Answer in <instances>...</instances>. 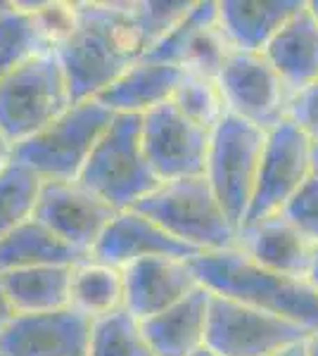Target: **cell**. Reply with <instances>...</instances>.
I'll return each mask as SVG.
<instances>
[{
  "mask_svg": "<svg viewBox=\"0 0 318 356\" xmlns=\"http://www.w3.org/2000/svg\"><path fill=\"white\" fill-rule=\"evenodd\" d=\"M74 29L55 48L72 100L100 95L145 55L136 3H74Z\"/></svg>",
  "mask_w": 318,
  "mask_h": 356,
  "instance_id": "cell-1",
  "label": "cell"
},
{
  "mask_svg": "<svg viewBox=\"0 0 318 356\" xmlns=\"http://www.w3.org/2000/svg\"><path fill=\"white\" fill-rule=\"evenodd\" d=\"M190 266L209 292L276 314L318 335V292L306 278L266 271L240 247L202 252L190 259Z\"/></svg>",
  "mask_w": 318,
  "mask_h": 356,
  "instance_id": "cell-2",
  "label": "cell"
},
{
  "mask_svg": "<svg viewBox=\"0 0 318 356\" xmlns=\"http://www.w3.org/2000/svg\"><path fill=\"white\" fill-rule=\"evenodd\" d=\"M133 209L200 254L238 247L240 228L228 219L207 176L159 183Z\"/></svg>",
  "mask_w": 318,
  "mask_h": 356,
  "instance_id": "cell-3",
  "label": "cell"
},
{
  "mask_svg": "<svg viewBox=\"0 0 318 356\" xmlns=\"http://www.w3.org/2000/svg\"><path fill=\"white\" fill-rule=\"evenodd\" d=\"M74 105L55 50L0 76V136L10 147L29 140Z\"/></svg>",
  "mask_w": 318,
  "mask_h": 356,
  "instance_id": "cell-4",
  "label": "cell"
},
{
  "mask_svg": "<svg viewBox=\"0 0 318 356\" xmlns=\"http://www.w3.org/2000/svg\"><path fill=\"white\" fill-rule=\"evenodd\" d=\"M77 181L117 211L133 209L159 186L143 150L138 114H114Z\"/></svg>",
  "mask_w": 318,
  "mask_h": 356,
  "instance_id": "cell-5",
  "label": "cell"
},
{
  "mask_svg": "<svg viewBox=\"0 0 318 356\" xmlns=\"http://www.w3.org/2000/svg\"><path fill=\"white\" fill-rule=\"evenodd\" d=\"M112 119L114 112L97 97L74 102L40 134L13 147L10 157L33 169L43 181H77Z\"/></svg>",
  "mask_w": 318,
  "mask_h": 356,
  "instance_id": "cell-6",
  "label": "cell"
},
{
  "mask_svg": "<svg viewBox=\"0 0 318 356\" xmlns=\"http://www.w3.org/2000/svg\"><path fill=\"white\" fill-rule=\"evenodd\" d=\"M264 140V129L235 114H225L212 129L205 176L228 219L238 228H242L250 211Z\"/></svg>",
  "mask_w": 318,
  "mask_h": 356,
  "instance_id": "cell-7",
  "label": "cell"
},
{
  "mask_svg": "<svg viewBox=\"0 0 318 356\" xmlns=\"http://www.w3.org/2000/svg\"><path fill=\"white\" fill-rule=\"evenodd\" d=\"M309 337L311 332L292 321L212 292L205 344L216 354L269 356Z\"/></svg>",
  "mask_w": 318,
  "mask_h": 356,
  "instance_id": "cell-8",
  "label": "cell"
},
{
  "mask_svg": "<svg viewBox=\"0 0 318 356\" xmlns=\"http://www.w3.org/2000/svg\"><path fill=\"white\" fill-rule=\"evenodd\" d=\"M311 171H314V145L290 119L266 131L257 183L242 228L266 216L280 214L292 195L311 176Z\"/></svg>",
  "mask_w": 318,
  "mask_h": 356,
  "instance_id": "cell-9",
  "label": "cell"
},
{
  "mask_svg": "<svg viewBox=\"0 0 318 356\" xmlns=\"http://www.w3.org/2000/svg\"><path fill=\"white\" fill-rule=\"evenodd\" d=\"M216 81L228 114H235L264 131L287 119L292 90L264 53L233 50Z\"/></svg>",
  "mask_w": 318,
  "mask_h": 356,
  "instance_id": "cell-10",
  "label": "cell"
},
{
  "mask_svg": "<svg viewBox=\"0 0 318 356\" xmlns=\"http://www.w3.org/2000/svg\"><path fill=\"white\" fill-rule=\"evenodd\" d=\"M141 138L159 183L205 176L212 131L188 119L171 102L143 114Z\"/></svg>",
  "mask_w": 318,
  "mask_h": 356,
  "instance_id": "cell-11",
  "label": "cell"
},
{
  "mask_svg": "<svg viewBox=\"0 0 318 356\" xmlns=\"http://www.w3.org/2000/svg\"><path fill=\"white\" fill-rule=\"evenodd\" d=\"M119 211L81 181H43L33 219L81 254L90 250Z\"/></svg>",
  "mask_w": 318,
  "mask_h": 356,
  "instance_id": "cell-12",
  "label": "cell"
},
{
  "mask_svg": "<svg viewBox=\"0 0 318 356\" xmlns=\"http://www.w3.org/2000/svg\"><path fill=\"white\" fill-rule=\"evenodd\" d=\"M90 323L74 307L17 314L0 332V356H86Z\"/></svg>",
  "mask_w": 318,
  "mask_h": 356,
  "instance_id": "cell-13",
  "label": "cell"
},
{
  "mask_svg": "<svg viewBox=\"0 0 318 356\" xmlns=\"http://www.w3.org/2000/svg\"><path fill=\"white\" fill-rule=\"evenodd\" d=\"M124 271V309L145 321L188 297L200 280L190 259L178 257H148L121 268Z\"/></svg>",
  "mask_w": 318,
  "mask_h": 356,
  "instance_id": "cell-14",
  "label": "cell"
},
{
  "mask_svg": "<svg viewBox=\"0 0 318 356\" xmlns=\"http://www.w3.org/2000/svg\"><path fill=\"white\" fill-rule=\"evenodd\" d=\"M200 252L169 235L159 223L148 219L138 209H124L112 219L100 240L90 250V259L124 268L148 257H178L193 259Z\"/></svg>",
  "mask_w": 318,
  "mask_h": 356,
  "instance_id": "cell-15",
  "label": "cell"
},
{
  "mask_svg": "<svg viewBox=\"0 0 318 356\" xmlns=\"http://www.w3.org/2000/svg\"><path fill=\"white\" fill-rule=\"evenodd\" d=\"M238 247L266 271L306 278L314 257V243L299 233L283 214L240 228Z\"/></svg>",
  "mask_w": 318,
  "mask_h": 356,
  "instance_id": "cell-16",
  "label": "cell"
},
{
  "mask_svg": "<svg viewBox=\"0 0 318 356\" xmlns=\"http://www.w3.org/2000/svg\"><path fill=\"white\" fill-rule=\"evenodd\" d=\"M212 292L200 285L164 312L141 321L154 356H190L207 340Z\"/></svg>",
  "mask_w": 318,
  "mask_h": 356,
  "instance_id": "cell-17",
  "label": "cell"
},
{
  "mask_svg": "<svg viewBox=\"0 0 318 356\" xmlns=\"http://www.w3.org/2000/svg\"><path fill=\"white\" fill-rule=\"evenodd\" d=\"M304 0H218L216 22L230 48L242 53H264Z\"/></svg>",
  "mask_w": 318,
  "mask_h": 356,
  "instance_id": "cell-18",
  "label": "cell"
},
{
  "mask_svg": "<svg viewBox=\"0 0 318 356\" xmlns=\"http://www.w3.org/2000/svg\"><path fill=\"white\" fill-rule=\"evenodd\" d=\"M181 76V67L141 57L136 65H131L117 81L107 86L95 97L114 114H138V117H143L145 112L171 100Z\"/></svg>",
  "mask_w": 318,
  "mask_h": 356,
  "instance_id": "cell-19",
  "label": "cell"
},
{
  "mask_svg": "<svg viewBox=\"0 0 318 356\" xmlns=\"http://www.w3.org/2000/svg\"><path fill=\"white\" fill-rule=\"evenodd\" d=\"M264 57L292 93L318 81V19L306 0L271 38L264 48Z\"/></svg>",
  "mask_w": 318,
  "mask_h": 356,
  "instance_id": "cell-20",
  "label": "cell"
},
{
  "mask_svg": "<svg viewBox=\"0 0 318 356\" xmlns=\"http://www.w3.org/2000/svg\"><path fill=\"white\" fill-rule=\"evenodd\" d=\"M88 259L36 219L0 238V273L33 266H77Z\"/></svg>",
  "mask_w": 318,
  "mask_h": 356,
  "instance_id": "cell-21",
  "label": "cell"
},
{
  "mask_svg": "<svg viewBox=\"0 0 318 356\" xmlns=\"http://www.w3.org/2000/svg\"><path fill=\"white\" fill-rule=\"evenodd\" d=\"M74 266H33L0 273L17 314H43L69 307Z\"/></svg>",
  "mask_w": 318,
  "mask_h": 356,
  "instance_id": "cell-22",
  "label": "cell"
},
{
  "mask_svg": "<svg viewBox=\"0 0 318 356\" xmlns=\"http://www.w3.org/2000/svg\"><path fill=\"white\" fill-rule=\"evenodd\" d=\"M53 53L48 33L31 3H5L0 10V76Z\"/></svg>",
  "mask_w": 318,
  "mask_h": 356,
  "instance_id": "cell-23",
  "label": "cell"
},
{
  "mask_svg": "<svg viewBox=\"0 0 318 356\" xmlns=\"http://www.w3.org/2000/svg\"><path fill=\"white\" fill-rule=\"evenodd\" d=\"M69 307L90 321L124 309V271L95 259H84L72 268Z\"/></svg>",
  "mask_w": 318,
  "mask_h": 356,
  "instance_id": "cell-24",
  "label": "cell"
},
{
  "mask_svg": "<svg viewBox=\"0 0 318 356\" xmlns=\"http://www.w3.org/2000/svg\"><path fill=\"white\" fill-rule=\"evenodd\" d=\"M40 188L43 178L15 157L0 166V238L33 219Z\"/></svg>",
  "mask_w": 318,
  "mask_h": 356,
  "instance_id": "cell-25",
  "label": "cell"
},
{
  "mask_svg": "<svg viewBox=\"0 0 318 356\" xmlns=\"http://www.w3.org/2000/svg\"><path fill=\"white\" fill-rule=\"evenodd\" d=\"M86 356H154L143 323L126 309L93 318Z\"/></svg>",
  "mask_w": 318,
  "mask_h": 356,
  "instance_id": "cell-26",
  "label": "cell"
},
{
  "mask_svg": "<svg viewBox=\"0 0 318 356\" xmlns=\"http://www.w3.org/2000/svg\"><path fill=\"white\" fill-rule=\"evenodd\" d=\"M169 102L178 112L186 114L188 119H193L195 124L205 126L209 131L228 114L216 79L186 72V69H183V76Z\"/></svg>",
  "mask_w": 318,
  "mask_h": 356,
  "instance_id": "cell-27",
  "label": "cell"
},
{
  "mask_svg": "<svg viewBox=\"0 0 318 356\" xmlns=\"http://www.w3.org/2000/svg\"><path fill=\"white\" fill-rule=\"evenodd\" d=\"M230 53H233V48H230L228 38L223 36L218 22H212V24L200 29L190 38V43L186 45L181 57V69L202 74V76H209V79H218V74H221Z\"/></svg>",
  "mask_w": 318,
  "mask_h": 356,
  "instance_id": "cell-28",
  "label": "cell"
},
{
  "mask_svg": "<svg viewBox=\"0 0 318 356\" xmlns=\"http://www.w3.org/2000/svg\"><path fill=\"white\" fill-rule=\"evenodd\" d=\"M216 13H218V3H214V0H200V3H193L190 13L143 57H148V60H157V62H169V65L181 67L183 50H186V45L190 43V38H193L200 29H205L207 24L216 22Z\"/></svg>",
  "mask_w": 318,
  "mask_h": 356,
  "instance_id": "cell-29",
  "label": "cell"
},
{
  "mask_svg": "<svg viewBox=\"0 0 318 356\" xmlns=\"http://www.w3.org/2000/svg\"><path fill=\"white\" fill-rule=\"evenodd\" d=\"M190 8L193 3L188 0H141L136 3V19L141 26L143 41H145V53H150L190 13Z\"/></svg>",
  "mask_w": 318,
  "mask_h": 356,
  "instance_id": "cell-30",
  "label": "cell"
},
{
  "mask_svg": "<svg viewBox=\"0 0 318 356\" xmlns=\"http://www.w3.org/2000/svg\"><path fill=\"white\" fill-rule=\"evenodd\" d=\"M280 214L299 233H304L311 243L318 245V171L316 169L302 183V188L292 195V200L285 204V209Z\"/></svg>",
  "mask_w": 318,
  "mask_h": 356,
  "instance_id": "cell-31",
  "label": "cell"
},
{
  "mask_svg": "<svg viewBox=\"0 0 318 356\" xmlns=\"http://www.w3.org/2000/svg\"><path fill=\"white\" fill-rule=\"evenodd\" d=\"M287 119L309 138L311 145L318 147V81L294 90Z\"/></svg>",
  "mask_w": 318,
  "mask_h": 356,
  "instance_id": "cell-32",
  "label": "cell"
},
{
  "mask_svg": "<svg viewBox=\"0 0 318 356\" xmlns=\"http://www.w3.org/2000/svg\"><path fill=\"white\" fill-rule=\"evenodd\" d=\"M15 316H17V312H15L13 302H10V295H8V290H5V285H3V278H0V332L8 328L10 321H13Z\"/></svg>",
  "mask_w": 318,
  "mask_h": 356,
  "instance_id": "cell-33",
  "label": "cell"
},
{
  "mask_svg": "<svg viewBox=\"0 0 318 356\" xmlns=\"http://www.w3.org/2000/svg\"><path fill=\"white\" fill-rule=\"evenodd\" d=\"M269 356H309V340L287 344V347H283V349H278V352H273Z\"/></svg>",
  "mask_w": 318,
  "mask_h": 356,
  "instance_id": "cell-34",
  "label": "cell"
},
{
  "mask_svg": "<svg viewBox=\"0 0 318 356\" xmlns=\"http://www.w3.org/2000/svg\"><path fill=\"white\" fill-rule=\"evenodd\" d=\"M306 280H309V283L314 285V290L318 292V245L314 247V257H311V268H309Z\"/></svg>",
  "mask_w": 318,
  "mask_h": 356,
  "instance_id": "cell-35",
  "label": "cell"
},
{
  "mask_svg": "<svg viewBox=\"0 0 318 356\" xmlns=\"http://www.w3.org/2000/svg\"><path fill=\"white\" fill-rule=\"evenodd\" d=\"M10 154H13V147H10L8 143L3 140V136H0V166H3L5 162H8Z\"/></svg>",
  "mask_w": 318,
  "mask_h": 356,
  "instance_id": "cell-36",
  "label": "cell"
},
{
  "mask_svg": "<svg viewBox=\"0 0 318 356\" xmlns=\"http://www.w3.org/2000/svg\"><path fill=\"white\" fill-rule=\"evenodd\" d=\"M309 356H318V335L309 337Z\"/></svg>",
  "mask_w": 318,
  "mask_h": 356,
  "instance_id": "cell-37",
  "label": "cell"
},
{
  "mask_svg": "<svg viewBox=\"0 0 318 356\" xmlns=\"http://www.w3.org/2000/svg\"><path fill=\"white\" fill-rule=\"evenodd\" d=\"M190 356H221V354H216V352H214V349H209V347H207V344H205V347H200L198 352L190 354Z\"/></svg>",
  "mask_w": 318,
  "mask_h": 356,
  "instance_id": "cell-38",
  "label": "cell"
},
{
  "mask_svg": "<svg viewBox=\"0 0 318 356\" xmlns=\"http://www.w3.org/2000/svg\"><path fill=\"white\" fill-rule=\"evenodd\" d=\"M309 8H311V13H314L316 19H318V0H309Z\"/></svg>",
  "mask_w": 318,
  "mask_h": 356,
  "instance_id": "cell-39",
  "label": "cell"
},
{
  "mask_svg": "<svg viewBox=\"0 0 318 356\" xmlns=\"http://www.w3.org/2000/svg\"><path fill=\"white\" fill-rule=\"evenodd\" d=\"M314 169L318 171V147H314Z\"/></svg>",
  "mask_w": 318,
  "mask_h": 356,
  "instance_id": "cell-40",
  "label": "cell"
},
{
  "mask_svg": "<svg viewBox=\"0 0 318 356\" xmlns=\"http://www.w3.org/2000/svg\"><path fill=\"white\" fill-rule=\"evenodd\" d=\"M5 8V3H3V0H0V10H3Z\"/></svg>",
  "mask_w": 318,
  "mask_h": 356,
  "instance_id": "cell-41",
  "label": "cell"
}]
</instances>
